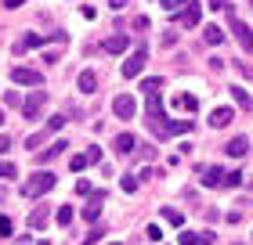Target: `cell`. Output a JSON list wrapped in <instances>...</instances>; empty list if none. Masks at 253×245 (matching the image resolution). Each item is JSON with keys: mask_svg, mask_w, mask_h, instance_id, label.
Instances as JSON below:
<instances>
[{"mask_svg": "<svg viewBox=\"0 0 253 245\" xmlns=\"http://www.w3.org/2000/svg\"><path fill=\"white\" fill-rule=\"evenodd\" d=\"M101 206H105V191H94V195H90V202L84 206V220H98Z\"/></svg>", "mask_w": 253, "mask_h": 245, "instance_id": "9", "label": "cell"}, {"mask_svg": "<svg viewBox=\"0 0 253 245\" xmlns=\"http://www.w3.org/2000/svg\"><path fill=\"white\" fill-rule=\"evenodd\" d=\"M228 29L235 33V40H239V47H243V51H253V33H250L246 22H239L235 15H228Z\"/></svg>", "mask_w": 253, "mask_h": 245, "instance_id": "4", "label": "cell"}, {"mask_svg": "<svg viewBox=\"0 0 253 245\" xmlns=\"http://www.w3.org/2000/svg\"><path fill=\"white\" fill-rule=\"evenodd\" d=\"M163 220H167V224H174V227H181V224H185V216H181L177 209H170V206L163 209Z\"/></svg>", "mask_w": 253, "mask_h": 245, "instance_id": "27", "label": "cell"}, {"mask_svg": "<svg viewBox=\"0 0 253 245\" xmlns=\"http://www.w3.org/2000/svg\"><path fill=\"white\" fill-rule=\"evenodd\" d=\"M105 51H109V54L126 51V36H109V40H105Z\"/></svg>", "mask_w": 253, "mask_h": 245, "instance_id": "21", "label": "cell"}, {"mask_svg": "<svg viewBox=\"0 0 253 245\" xmlns=\"http://www.w3.org/2000/svg\"><path fill=\"white\" fill-rule=\"evenodd\" d=\"M101 235H105V231H101V227H94V231H90V235H87V238H84V245H94V242H98V238H101Z\"/></svg>", "mask_w": 253, "mask_h": 245, "instance_id": "37", "label": "cell"}, {"mask_svg": "<svg viewBox=\"0 0 253 245\" xmlns=\"http://www.w3.org/2000/svg\"><path fill=\"white\" fill-rule=\"evenodd\" d=\"M109 245H120V242H109Z\"/></svg>", "mask_w": 253, "mask_h": 245, "instance_id": "43", "label": "cell"}, {"mask_svg": "<svg viewBox=\"0 0 253 245\" xmlns=\"http://www.w3.org/2000/svg\"><path fill=\"white\" fill-rule=\"evenodd\" d=\"M54 184H58V177H54L51 170H40V173H33V177L22 184V195L26 198H40V195H47Z\"/></svg>", "mask_w": 253, "mask_h": 245, "instance_id": "1", "label": "cell"}, {"mask_svg": "<svg viewBox=\"0 0 253 245\" xmlns=\"http://www.w3.org/2000/svg\"><path fill=\"white\" fill-rule=\"evenodd\" d=\"M232 119H235V112H232V108H213V112H210V126H213V130L228 126Z\"/></svg>", "mask_w": 253, "mask_h": 245, "instance_id": "10", "label": "cell"}, {"mask_svg": "<svg viewBox=\"0 0 253 245\" xmlns=\"http://www.w3.org/2000/svg\"><path fill=\"white\" fill-rule=\"evenodd\" d=\"M199 180H203V188H224V170L221 166H206Z\"/></svg>", "mask_w": 253, "mask_h": 245, "instance_id": "8", "label": "cell"}, {"mask_svg": "<svg viewBox=\"0 0 253 245\" xmlns=\"http://www.w3.org/2000/svg\"><path fill=\"white\" fill-rule=\"evenodd\" d=\"M185 7H188V0H163V11H167V15H181Z\"/></svg>", "mask_w": 253, "mask_h": 245, "instance_id": "23", "label": "cell"}, {"mask_svg": "<svg viewBox=\"0 0 253 245\" xmlns=\"http://www.w3.org/2000/svg\"><path fill=\"white\" fill-rule=\"evenodd\" d=\"M22 245H29V242H22Z\"/></svg>", "mask_w": 253, "mask_h": 245, "instance_id": "44", "label": "cell"}, {"mask_svg": "<svg viewBox=\"0 0 253 245\" xmlns=\"http://www.w3.org/2000/svg\"><path fill=\"white\" fill-rule=\"evenodd\" d=\"M145 58H148V47L141 43V47H134L130 58L123 62V79H134V76H141V69H145Z\"/></svg>", "mask_w": 253, "mask_h": 245, "instance_id": "2", "label": "cell"}, {"mask_svg": "<svg viewBox=\"0 0 253 245\" xmlns=\"http://www.w3.org/2000/svg\"><path fill=\"white\" fill-rule=\"evenodd\" d=\"M134 112H137L134 94H120L116 101H112V115H116V119H134Z\"/></svg>", "mask_w": 253, "mask_h": 245, "instance_id": "5", "label": "cell"}, {"mask_svg": "<svg viewBox=\"0 0 253 245\" xmlns=\"http://www.w3.org/2000/svg\"><path fill=\"white\" fill-rule=\"evenodd\" d=\"M40 43H43L40 33H26V36L18 40V47H15V51H33V47H40Z\"/></svg>", "mask_w": 253, "mask_h": 245, "instance_id": "18", "label": "cell"}, {"mask_svg": "<svg viewBox=\"0 0 253 245\" xmlns=\"http://www.w3.org/2000/svg\"><path fill=\"white\" fill-rule=\"evenodd\" d=\"M47 216H51V209H47V206H37V209L29 213V227H33V231H40L43 224H47Z\"/></svg>", "mask_w": 253, "mask_h": 245, "instance_id": "12", "label": "cell"}, {"mask_svg": "<svg viewBox=\"0 0 253 245\" xmlns=\"http://www.w3.org/2000/svg\"><path fill=\"white\" fill-rule=\"evenodd\" d=\"M210 7H213V11H228V15H232V0H210Z\"/></svg>", "mask_w": 253, "mask_h": 245, "instance_id": "34", "label": "cell"}, {"mask_svg": "<svg viewBox=\"0 0 253 245\" xmlns=\"http://www.w3.org/2000/svg\"><path fill=\"white\" fill-rule=\"evenodd\" d=\"M228 90H232V98H235V105H243V108H250V105H253V98L246 94L243 87H228Z\"/></svg>", "mask_w": 253, "mask_h": 245, "instance_id": "22", "label": "cell"}, {"mask_svg": "<svg viewBox=\"0 0 253 245\" xmlns=\"http://www.w3.org/2000/svg\"><path fill=\"white\" fill-rule=\"evenodd\" d=\"M120 188H123L126 195H134L137 188H141V180H137V173H130V177H123V180H120Z\"/></svg>", "mask_w": 253, "mask_h": 245, "instance_id": "25", "label": "cell"}, {"mask_svg": "<svg viewBox=\"0 0 253 245\" xmlns=\"http://www.w3.org/2000/svg\"><path fill=\"white\" fill-rule=\"evenodd\" d=\"M181 245H213V235H195V231H185V235H181Z\"/></svg>", "mask_w": 253, "mask_h": 245, "instance_id": "13", "label": "cell"}, {"mask_svg": "<svg viewBox=\"0 0 253 245\" xmlns=\"http://www.w3.org/2000/svg\"><path fill=\"white\" fill-rule=\"evenodd\" d=\"M203 40L210 43V47H217V43H224V29L221 26H203Z\"/></svg>", "mask_w": 253, "mask_h": 245, "instance_id": "14", "label": "cell"}, {"mask_svg": "<svg viewBox=\"0 0 253 245\" xmlns=\"http://www.w3.org/2000/svg\"><path fill=\"white\" fill-rule=\"evenodd\" d=\"M43 105H47V94H43V90H33V94L22 101V115H26V119H37Z\"/></svg>", "mask_w": 253, "mask_h": 245, "instance_id": "6", "label": "cell"}, {"mask_svg": "<svg viewBox=\"0 0 253 245\" xmlns=\"http://www.w3.org/2000/svg\"><path fill=\"white\" fill-rule=\"evenodd\" d=\"M148 26H152V22H148L145 15H137V18H134V29H148Z\"/></svg>", "mask_w": 253, "mask_h": 245, "instance_id": "38", "label": "cell"}, {"mask_svg": "<svg viewBox=\"0 0 253 245\" xmlns=\"http://www.w3.org/2000/svg\"><path fill=\"white\" fill-rule=\"evenodd\" d=\"M192 119H170V137H181V134H192Z\"/></svg>", "mask_w": 253, "mask_h": 245, "instance_id": "19", "label": "cell"}, {"mask_svg": "<svg viewBox=\"0 0 253 245\" xmlns=\"http://www.w3.org/2000/svg\"><path fill=\"white\" fill-rule=\"evenodd\" d=\"M109 7H112V11H123V7H126V0H109Z\"/></svg>", "mask_w": 253, "mask_h": 245, "instance_id": "40", "label": "cell"}, {"mask_svg": "<svg viewBox=\"0 0 253 245\" xmlns=\"http://www.w3.org/2000/svg\"><path fill=\"white\" fill-rule=\"evenodd\" d=\"M246 148H250L246 137H232V141H228V155H232V159H243V155H246Z\"/></svg>", "mask_w": 253, "mask_h": 245, "instance_id": "16", "label": "cell"}, {"mask_svg": "<svg viewBox=\"0 0 253 245\" xmlns=\"http://www.w3.org/2000/svg\"><path fill=\"white\" fill-rule=\"evenodd\" d=\"M62 123H65V115H51V119H47V130H51V134L62 130Z\"/></svg>", "mask_w": 253, "mask_h": 245, "instance_id": "36", "label": "cell"}, {"mask_svg": "<svg viewBox=\"0 0 253 245\" xmlns=\"http://www.w3.org/2000/svg\"><path fill=\"white\" fill-rule=\"evenodd\" d=\"M239 184H243V173H239V170L224 173V188H239Z\"/></svg>", "mask_w": 253, "mask_h": 245, "instance_id": "29", "label": "cell"}, {"mask_svg": "<svg viewBox=\"0 0 253 245\" xmlns=\"http://www.w3.org/2000/svg\"><path fill=\"white\" fill-rule=\"evenodd\" d=\"M170 105H174V108H185V112H195V108H199V98H195V94H177Z\"/></svg>", "mask_w": 253, "mask_h": 245, "instance_id": "15", "label": "cell"}, {"mask_svg": "<svg viewBox=\"0 0 253 245\" xmlns=\"http://www.w3.org/2000/svg\"><path fill=\"white\" fill-rule=\"evenodd\" d=\"M159 87H163V79H159V76L141 79V90H145V94H159Z\"/></svg>", "mask_w": 253, "mask_h": 245, "instance_id": "24", "label": "cell"}, {"mask_svg": "<svg viewBox=\"0 0 253 245\" xmlns=\"http://www.w3.org/2000/svg\"><path fill=\"white\" fill-rule=\"evenodd\" d=\"M11 79H15L18 87H43V76L37 69H26V65H15L11 69Z\"/></svg>", "mask_w": 253, "mask_h": 245, "instance_id": "3", "label": "cell"}, {"mask_svg": "<svg viewBox=\"0 0 253 245\" xmlns=\"http://www.w3.org/2000/svg\"><path fill=\"white\" fill-rule=\"evenodd\" d=\"M116 151H120V155H130V151H134V134H120L116 137Z\"/></svg>", "mask_w": 253, "mask_h": 245, "instance_id": "20", "label": "cell"}, {"mask_svg": "<svg viewBox=\"0 0 253 245\" xmlns=\"http://www.w3.org/2000/svg\"><path fill=\"white\" fill-rule=\"evenodd\" d=\"M177 22H181L185 29H195V26L203 22V4H199V0H188V7L177 15Z\"/></svg>", "mask_w": 253, "mask_h": 245, "instance_id": "7", "label": "cell"}, {"mask_svg": "<svg viewBox=\"0 0 253 245\" xmlns=\"http://www.w3.org/2000/svg\"><path fill=\"white\" fill-rule=\"evenodd\" d=\"M47 134H51V130H37V134H29V137H26V148H40L43 141H47Z\"/></svg>", "mask_w": 253, "mask_h": 245, "instance_id": "26", "label": "cell"}, {"mask_svg": "<svg viewBox=\"0 0 253 245\" xmlns=\"http://www.w3.org/2000/svg\"><path fill=\"white\" fill-rule=\"evenodd\" d=\"M11 231H15V224H11L7 216H0V235H4V238H11Z\"/></svg>", "mask_w": 253, "mask_h": 245, "instance_id": "35", "label": "cell"}, {"mask_svg": "<svg viewBox=\"0 0 253 245\" xmlns=\"http://www.w3.org/2000/svg\"><path fill=\"white\" fill-rule=\"evenodd\" d=\"M73 216H76V213H73V206H62V209H58V224H62V227L73 224Z\"/></svg>", "mask_w": 253, "mask_h": 245, "instance_id": "28", "label": "cell"}, {"mask_svg": "<svg viewBox=\"0 0 253 245\" xmlns=\"http://www.w3.org/2000/svg\"><path fill=\"white\" fill-rule=\"evenodd\" d=\"M15 162H0V180H11V177H15Z\"/></svg>", "mask_w": 253, "mask_h": 245, "instance_id": "31", "label": "cell"}, {"mask_svg": "<svg viewBox=\"0 0 253 245\" xmlns=\"http://www.w3.org/2000/svg\"><path fill=\"white\" fill-rule=\"evenodd\" d=\"M84 155H87V162H90V166H94V162H101V148H98V144H90V148L84 151Z\"/></svg>", "mask_w": 253, "mask_h": 245, "instance_id": "32", "label": "cell"}, {"mask_svg": "<svg viewBox=\"0 0 253 245\" xmlns=\"http://www.w3.org/2000/svg\"><path fill=\"white\" fill-rule=\"evenodd\" d=\"M69 166H73V173H80V170H87L90 162H87V155H73V159H69Z\"/></svg>", "mask_w": 253, "mask_h": 245, "instance_id": "30", "label": "cell"}, {"mask_svg": "<svg viewBox=\"0 0 253 245\" xmlns=\"http://www.w3.org/2000/svg\"><path fill=\"white\" fill-rule=\"evenodd\" d=\"M7 148H11V137H7V134H0V155H4Z\"/></svg>", "mask_w": 253, "mask_h": 245, "instance_id": "39", "label": "cell"}, {"mask_svg": "<svg viewBox=\"0 0 253 245\" xmlns=\"http://www.w3.org/2000/svg\"><path fill=\"white\" fill-rule=\"evenodd\" d=\"M26 0H4V7H22Z\"/></svg>", "mask_w": 253, "mask_h": 245, "instance_id": "41", "label": "cell"}, {"mask_svg": "<svg viewBox=\"0 0 253 245\" xmlns=\"http://www.w3.org/2000/svg\"><path fill=\"white\" fill-rule=\"evenodd\" d=\"M65 148H69V141H54L51 148H43V151H40V162H51V159H58Z\"/></svg>", "mask_w": 253, "mask_h": 245, "instance_id": "17", "label": "cell"}, {"mask_svg": "<svg viewBox=\"0 0 253 245\" xmlns=\"http://www.w3.org/2000/svg\"><path fill=\"white\" fill-rule=\"evenodd\" d=\"M76 87L84 90V94H94V90H98V76L90 72V69H84V72H80V79H76Z\"/></svg>", "mask_w": 253, "mask_h": 245, "instance_id": "11", "label": "cell"}, {"mask_svg": "<svg viewBox=\"0 0 253 245\" xmlns=\"http://www.w3.org/2000/svg\"><path fill=\"white\" fill-rule=\"evenodd\" d=\"M145 238H148V242H159V238H163V231H159L156 224H148V227H145Z\"/></svg>", "mask_w": 253, "mask_h": 245, "instance_id": "33", "label": "cell"}, {"mask_svg": "<svg viewBox=\"0 0 253 245\" xmlns=\"http://www.w3.org/2000/svg\"><path fill=\"white\" fill-rule=\"evenodd\" d=\"M0 126H4V108H0Z\"/></svg>", "mask_w": 253, "mask_h": 245, "instance_id": "42", "label": "cell"}]
</instances>
